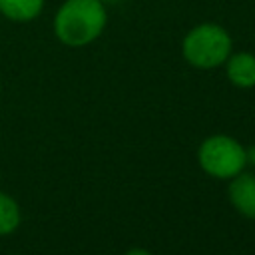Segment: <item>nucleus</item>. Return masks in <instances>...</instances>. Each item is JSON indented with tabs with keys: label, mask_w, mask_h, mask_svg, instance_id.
Returning a JSON list of instances; mask_svg holds the SVG:
<instances>
[{
	"label": "nucleus",
	"mask_w": 255,
	"mask_h": 255,
	"mask_svg": "<svg viewBox=\"0 0 255 255\" xmlns=\"http://www.w3.org/2000/svg\"><path fill=\"white\" fill-rule=\"evenodd\" d=\"M106 10L100 0H68L56 14V36L68 46H84L100 36Z\"/></svg>",
	"instance_id": "1"
},
{
	"label": "nucleus",
	"mask_w": 255,
	"mask_h": 255,
	"mask_svg": "<svg viewBox=\"0 0 255 255\" xmlns=\"http://www.w3.org/2000/svg\"><path fill=\"white\" fill-rule=\"evenodd\" d=\"M199 167L215 179H231L239 175L247 165L245 147L231 135H209L197 149Z\"/></svg>",
	"instance_id": "2"
},
{
	"label": "nucleus",
	"mask_w": 255,
	"mask_h": 255,
	"mask_svg": "<svg viewBox=\"0 0 255 255\" xmlns=\"http://www.w3.org/2000/svg\"><path fill=\"white\" fill-rule=\"evenodd\" d=\"M231 54V38L217 24H201L183 40V56L195 68H215Z\"/></svg>",
	"instance_id": "3"
},
{
	"label": "nucleus",
	"mask_w": 255,
	"mask_h": 255,
	"mask_svg": "<svg viewBox=\"0 0 255 255\" xmlns=\"http://www.w3.org/2000/svg\"><path fill=\"white\" fill-rule=\"evenodd\" d=\"M227 197L237 213L247 219H255V175L241 171L229 179Z\"/></svg>",
	"instance_id": "4"
},
{
	"label": "nucleus",
	"mask_w": 255,
	"mask_h": 255,
	"mask_svg": "<svg viewBox=\"0 0 255 255\" xmlns=\"http://www.w3.org/2000/svg\"><path fill=\"white\" fill-rule=\"evenodd\" d=\"M227 78L237 88H253L255 86V56L247 52H239L227 60Z\"/></svg>",
	"instance_id": "5"
},
{
	"label": "nucleus",
	"mask_w": 255,
	"mask_h": 255,
	"mask_svg": "<svg viewBox=\"0 0 255 255\" xmlns=\"http://www.w3.org/2000/svg\"><path fill=\"white\" fill-rule=\"evenodd\" d=\"M22 213L14 197L0 191V235H10L20 227Z\"/></svg>",
	"instance_id": "6"
},
{
	"label": "nucleus",
	"mask_w": 255,
	"mask_h": 255,
	"mask_svg": "<svg viewBox=\"0 0 255 255\" xmlns=\"http://www.w3.org/2000/svg\"><path fill=\"white\" fill-rule=\"evenodd\" d=\"M44 0H0V10L12 20H32L40 14Z\"/></svg>",
	"instance_id": "7"
},
{
	"label": "nucleus",
	"mask_w": 255,
	"mask_h": 255,
	"mask_svg": "<svg viewBox=\"0 0 255 255\" xmlns=\"http://www.w3.org/2000/svg\"><path fill=\"white\" fill-rule=\"evenodd\" d=\"M126 255H151V253L147 249H143V247H131V249L126 251Z\"/></svg>",
	"instance_id": "8"
},
{
	"label": "nucleus",
	"mask_w": 255,
	"mask_h": 255,
	"mask_svg": "<svg viewBox=\"0 0 255 255\" xmlns=\"http://www.w3.org/2000/svg\"><path fill=\"white\" fill-rule=\"evenodd\" d=\"M245 153H247V163H255V145L245 147Z\"/></svg>",
	"instance_id": "9"
}]
</instances>
